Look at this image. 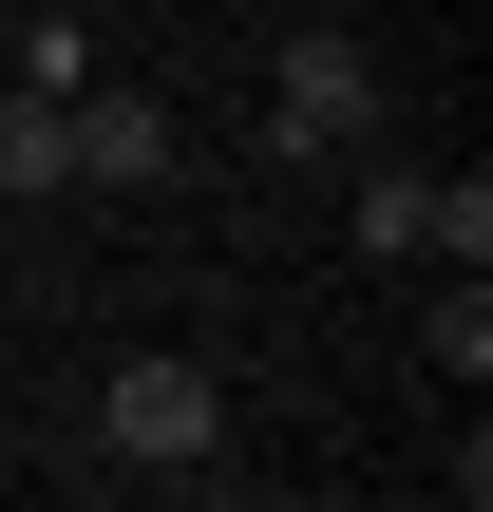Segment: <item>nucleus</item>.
<instances>
[{
  "mask_svg": "<svg viewBox=\"0 0 493 512\" xmlns=\"http://www.w3.org/2000/svg\"><path fill=\"white\" fill-rule=\"evenodd\" d=\"M418 361H437V380H493V285H475V266L418 304Z\"/></svg>",
  "mask_w": 493,
  "mask_h": 512,
  "instance_id": "423d86ee",
  "label": "nucleus"
},
{
  "mask_svg": "<svg viewBox=\"0 0 493 512\" xmlns=\"http://www.w3.org/2000/svg\"><path fill=\"white\" fill-rule=\"evenodd\" d=\"M95 456L152 475V494L228 475V380H209V361H114V380H95Z\"/></svg>",
  "mask_w": 493,
  "mask_h": 512,
  "instance_id": "f257e3e1",
  "label": "nucleus"
},
{
  "mask_svg": "<svg viewBox=\"0 0 493 512\" xmlns=\"http://www.w3.org/2000/svg\"><path fill=\"white\" fill-rule=\"evenodd\" d=\"M380 95H399V76H380V38L304 19V38H285V76H266V133H285V152H361V133H380Z\"/></svg>",
  "mask_w": 493,
  "mask_h": 512,
  "instance_id": "7ed1b4c3",
  "label": "nucleus"
},
{
  "mask_svg": "<svg viewBox=\"0 0 493 512\" xmlns=\"http://www.w3.org/2000/svg\"><path fill=\"white\" fill-rule=\"evenodd\" d=\"M342 228H361V266H493V190L475 171H361Z\"/></svg>",
  "mask_w": 493,
  "mask_h": 512,
  "instance_id": "f03ea898",
  "label": "nucleus"
},
{
  "mask_svg": "<svg viewBox=\"0 0 493 512\" xmlns=\"http://www.w3.org/2000/svg\"><path fill=\"white\" fill-rule=\"evenodd\" d=\"M38 190H76V152H57V95H0V209H38Z\"/></svg>",
  "mask_w": 493,
  "mask_h": 512,
  "instance_id": "39448f33",
  "label": "nucleus"
},
{
  "mask_svg": "<svg viewBox=\"0 0 493 512\" xmlns=\"http://www.w3.org/2000/svg\"><path fill=\"white\" fill-rule=\"evenodd\" d=\"M57 152H76V190H171V171H190L171 95H114V76H76V95H57Z\"/></svg>",
  "mask_w": 493,
  "mask_h": 512,
  "instance_id": "20e7f679",
  "label": "nucleus"
}]
</instances>
